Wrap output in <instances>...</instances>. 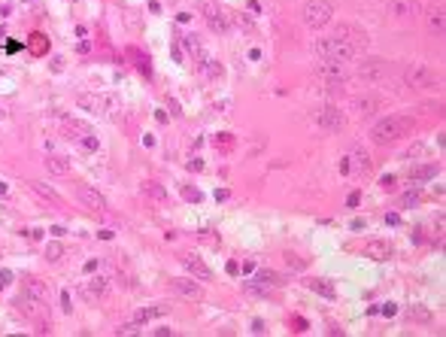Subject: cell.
Here are the masks:
<instances>
[{
	"label": "cell",
	"mask_w": 446,
	"mask_h": 337,
	"mask_svg": "<svg viewBox=\"0 0 446 337\" xmlns=\"http://www.w3.org/2000/svg\"><path fill=\"white\" fill-rule=\"evenodd\" d=\"M413 116H386L380 122H373L370 128V140H377V143H395V140L407 137L413 131Z\"/></svg>",
	"instance_id": "1"
},
{
	"label": "cell",
	"mask_w": 446,
	"mask_h": 337,
	"mask_svg": "<svg viewBox=\"0 0 446 337\" xmlns=\"http://www.w3.org/2000/svg\"><path fill=\"white\" fill-rule=\"evenodd\" d=\"M316 55L322 58V61H328V64H346V61H352L358 52H355L352 46H346L343 40H337V37H328V40H319L316 46Z\"/></svg>",
	"instance_id": "2"
},
{
	"label": "cell",
	"mask_w": 446,
	"mask_h": 337,
	"mask_svg": "<svg viewBox=\"0 0 446 337\" xmlns=\"http://www.w3.org/2000/svg\"><path fill=\"white\" fill-rule=\"evenodd\" d=\"M370 170V155L361 146H352L343 158H340V173L343 176H355V173H367Z\"/></svg>",
	"instance_id": "3"
},
{
	"label": "cell",
	"mask_w": 446,
	"mask_h": 337,
	"mask_svg": "<svg viewBox=\"0 0 446 337\" xmlns=\"http://www.w3.org/2000/svg\"><path fill=\"white\" fill-rule=\"evenodd\" d=\"M331 15H334V6L328 3V0H307V6H304V22L310 28H325L331 22Z\"/></svg>",
	"instance_id": "4"
},
{
	"label": "cell",
	"mask_w": 446,
	"mask_h": 337,
	"mask_svg": "<svg viewBox=\"0 0 446 337\" xmlns=\"http://www.w3.org/2000/svg\"><path fill=\"white\" fill-rule=\"evenodd\" d=\"M331 37H337V40H343L346 46H352L355 52H361V49H367V33L358 28V25H340Z\"/></svg>",
	"instance_id": "5"
},
{
	"label": "cell",
	"mask_w": 446,
	"mask_h": 337,
	"mask_svg": "<svg viewBox=\"0 0 446 337\" xmlns=\"http://www.w3.org/2000/svg\"><path fill=\"white\" fill-rule=\"evenodd\" d=\"M316 125L325 128V131H340L346 125V116L337 110V106H322V110H316Z\"/></svg>",
	"instance_id": "6"
},
{
	"label": "cell",
	"mask_w": 446,
	"mask_h": 337,
	"mask_svg": "<svg viewBox=\"0 0 446 337\" xmlns=\"http://www.w3.org/2000/svg\"><path fill=\"white\" fill-rule=\"evenodd\" d=\"M201 12H204V19H207V25H209L212 31H219V33L228 31V12H225L219 3H204Z\"/></svg>",
	"instance_id": "7"
},
{
	"label": "cell",
	"mask_w": 446,
	"mask_h": 337,
	"mask_svg": "<svg viewBox=\"0 0 446 337\" xmlns=\"http://www.w3.org/2000/svg\"><path fill=\"white\" fill-rule=\"evenodd\" d=\"M76 198H79V204H85L88 210H94V213L106 210V198L97 188H91V185H76Z\"/></svg>",
	"instance_id": "8"
},
{
	"label": "cell",
	"mask_w": 446,
	"mask_h": 337,
	"mask_svg": "<svg viewBox=\"0 0 446 337\" xmlns=\"http://www.w3.org/2000/svg\"><path fill=\"white\" fill-rule=\"evenodd\" d=\"M386 6H388V15H395L398 22H410V19H416V12H419L416 0H386Z\"/></svg>",
	"instance_id": "9"
},
{
	"label": "cell",
	"mask_w": 446,
	"mask_h": 337,
	"mask_svg": "<svg viewBox=\"0 0 446 337\" xmlns=\"http://www.w3.org/2000/svg\"><path fill=\"white\" fill-rule=\"evenodd\" d=\"M358 76H361V82H383L388 76V64L386 61H364Z\"/></svg>",
	"instance_id": "10"
},
{
	"label": "cell",
	"mask_w": 446,
	"mask_h": 337,
	"mask_svg": "<svg viewBox=\"0 0 446 337\" xmlns=\"http://www.w3.org/2000/svg\"><path fill=\"white\" fill-rule=\"evenodd\" d=\"M279 282H282V276H276V274H270V271H258L255 282H249V292H255V295H267V292H273Z\"/></svg>",
	"instance_id": "11"
},
{
	"label": "cell",
	"mask_w": 446,
	"mask_h": 337,
	"mask_svg": "<svg viewBox=\"0 0 446 337\" xmlns=\"http://www.w3.org/2000/svg\"><path fill=\"white\" fill-rule=\"evenodd\" d=\"M170 289L182 298H201V286L194 279H182V276H173L170 279Z\"/></svg>",
	"instance_id": "12"
},
{
	"label": "cell",
	"mask_w": 446,
	"mask_h": 337,
	"mask_svg": "<svg viewBox=\"0 0 446 337\" xmlns=\"http://www.w3.org/2000/svg\"><path fill=\"white\" fill-rule=\"evenodd\" d=\"M437 73L428 67H416V70H407V85H434Z\"/></svg>",
	"instance_id": "13"
},
{
	"label": "cell",
	"mask_w": 446,
	"mask_h": 337,
	"mask_svg": "<svg viewBox=\"0 0 446 337\" xmlns=\"http://www.w3.org/2000/svg\"><path fill=\"white\" fill-rule=\"evenodd\" d=\"M22 289H25V295L28 298H33V301H46V282L43 279H37V276H25L22 279Z\"/></svg>",
	"instance_id": "14"
},
{
	"label": "cell",
	"mask_w": 446,
	"mask_h": 337,
	"mask_svg": "<svg viewBox=\"0 0 446 337\" xmlns=\"http://www.w3.org/2000/svg\"><path fill=\"white\" fill-rule=\"evenodd\" d=\"M364 255H367V258H377V261H386V258L391 255V243H386V240H370V243L364 246Z\"/></svg>",
	"instance_id": "15"
},
{
	"label": "cell",
	"mask_w": 446,
	"mask_h": 337,
	"mask_svg": "<svg viewBox=\"0 0 446 337\" xmlns=\"http://www.w3.org/2000/svg\"><path fill=\"white\" fill-rule=\"evenodd\" d=\"M182 261H185V268H188V271H191V274H198V276H201V279H209V276H212V271H209V268H207V264H204V261H201V258H198V255H185V258H182Z\"/></svg>",
	"instance_id": "16"
},
{
	"label": "cell",
	"mask_w": 446,
	"mask_h": 337,
	"mask_svg": "<svg viewBox=\"0 0 446 337\" xmlns=\"http://www.w3.org/2000/svg\"><path fill=\"white\" fill-rule=\"evenodd\" d=\"M46 170L52 173V176H67V158H58V155H49L46 158Z\"/></svg>",
	"instance_id": "17"
},
{
	"label": "cell",
	"mask_w": 446,
	"mask_h": 337,
	"mask_svg": "<svg viewBox=\"0 0 446 337\" xmlns=\"http://www.w3.org/2000/svg\"><path fill=\"white\" fill-rule=\"evenodd\" d=\"M143 194H146L149 201H155V204H164L167 201V194H164V188L158 185V183H146L143 185Z\"/></svg>",
	"instance_id": "18"
},
{
	"label": "cell",
	"mask_w": 446,
	"mask_h": 337,
	"mask_svg": "<svg viewBox=\"0 0 446 337\" xmlns=\"http://www.w3.org/2000/svg\"><path fill=\"white\" fill-rule=\"evenodd\" d=\"M155 316H164V307H146V310H137L134 313V325H143V322H149V319Z\"/></svg>",
	"instance_id": "19"
},
{
	"label": "cell",
	"mask_w": 446,
	"mask_h": 337,
	"mask_svg": "<svg viewBox=\"0 0 446 337\" xmlns=\"http://www.w3.org/2000/svg\"><path fill=\"white\" fill-rule=\"evenodd\" d=\"M310 289H316L322 298H334V286L328 279H310Z\"/></svg>",
	"instance_id": "20"
},
{
	"label": "cell",
	"mask_w": 446,
	"mask_h": 337,
	"mask_svg": "<svg viewBox=\"0 0 446 337\" xmlns=\"http://www.w3.org/2000/svg\"><path fill=\"white\" fill-rule=\"evenodd\" d=\"M61 128H64V134H67V137H79V140L88 134V128H85V125H79V122H73V125H70V122H64Z\"/></svg>",
	"instance_id": "21"
},
{
	"label": "cell",
	"mask_w": 446,
	"mask_h": 337,
	"mask_svg": "<svg viewBox=\"0 0 446 337\" xmlns=\"http://www.w3.org/2000/svg\"><path fill=\"white\" fill-rule=\"evenodd\" d=\"M30 188H33V191H40V198H43V201H49V204H58L55 191H52V188H46L43 183H30Z\"/></svg>",
	"instance_id": "22"
},
{
	"label": "cell",
	"mask_w": 446,
	"mask_h": 337,
	"mask_svg": "<svg viewBox=\"0 0 446 337\" xmlns=\"http://www.w3.org/2000/svg\"><path fill=\"white\" fill-rule=\"evenodd\" d=\"M201 64H204V70H207V76H212V79H216V76H222V64H216V61H212V58H201Z\"/></svg>",
	"instance_id": "23"
},
{
	"label": "cell",
	"mask_w": 446,
	"mask_h": 337,
	"mask_svg": "<svg viewBox=\"0 0 446 337\" xmlns=\"http://www.w3.org/2000/svg\"><path fill=\"white\" fill-rule=\"evenodd\" d=\"M61 255H64V246H61V243H49V246H46V258H49V261H55V258H61Z\"/></svg>",
	"instance_id": "24"
},
{
	"label": "cell",
	"mask_w": 446,
	"mask_h": 337,
	"mask_svg": "<svg viewBox=\"0 0 446 337\" xmlns=\"http://www.w3.org/2000/svg\"><path fill=\"white\" fill-rule=\"evenodd\" d=\"M431 33H437V37H443V12L437 9L434 15H431Z\"/></svg>",
	"instance_id": "25"
},
{
	"label": "cell",
	"mask_w": 446,
	"mask_h": 337,
	"mask_svg": "<svg viewBox=\"0 0 446 337\" xmlns=\"http://www.w3.org/2000/svg\"><path fill=\"white\" fill-rule=\"evenodd\" d=\"M88 292H91L94 298H100V295H106V279H103V276H97V279L91 282V289H88Z\"/></svg>",
	"instance_id": "26"
},
{
	"label": "cell",
	"mask_w": 446,
	"mask_h": 337,
	"mask_svg": "<svg viewBox=\"0 0 446 337\" xmlns=\"http://www.w3.org/2000/svg\"><path fill=\"white\" fill-rule=\"evenodd\" d=\"M437 170H440V167H434V164L419 167V170H416V180H431V176H437Z\"/></svg>",
	"instance_id": "27"
},
{
	"label": "cell",
	"mask_w": 446,
	"mask_h": 337,
	"mask_svg": "<svg viewBox=\"0 0 446 337\" xmlns=\"http://www.w3.org/2000/svg\"><path fill=\"white\" fill-rule=\"evenodd\" d=\"M358 110H361L364 116H373V113L380 110V103H377V100H361V103H358Z\"/></svg>",
	"instance_id": "28"
},
{
	"label": "cell",
	"mask_w": 446,
	"mask_h": 337,
	"mask_svg": "<svg viewBox=\"0 0 446 337\" xmlns=\"http://www.w3.org/2000/svg\"><path fill=\"white\" fill-rule=\"evenodd\" d=\"M410 316H413L416 322H428V319H431V313H428L425 307H413V310H410Z\"/></svg>",
	"instance_id": "29"
},
{
	"label": "cell",
	"mask_w": 446,
	"mask_h": 337,
	"mask_svg": "<svg viewBox=\"0 0 446 337\" xmlns=\"http://www.w3.org/2000/svg\"><path fill=\"white\" fill-rule=\"evenodd\" d=\"M97 146H100V143H97V137H91V134H85V137H82V149H85V152H94Z\"/></svg>",
	"instance_id": "30"
},
{
	"label": "cell",
	"mask_w": 446,
	"mask_h": 337,
	"mask_svg": "<svg viewBox=\"0 0 446 337\" xmlns=\"http://www.w3.org/2000/svg\"><path fill=\"white\" fill-rule=\"evenodd\" d=\"M182 198L198 204V201H201V191H198V188H191V185H185V188H182Z\"/></svg>",
	"instance_id": "31"
},
{
	"label": "cell",
	"mask_w": 446,
	"mask_h": 337,
	"mask_svg": "<svg viewBox=\"0 0 446 337\" xmlns=\"http://www.w3.org/2000/svg\"><path fill=\"white\" fill-rule=\"evenodd\" d=\"M416 204H419V194L416 191H407V198L401 201V207H416Z\"/></svg>",
	"instance_id": "32"
},
{
	"label": "cell",
	"mask_w": 446,
	"mask_h": 337,
	"mask_svg": "<svg viewBox=\"0 0 446 337\" xmlns=\"http://www.w3.org/2000/svg\"><path fill=\"white\" fill-rule=\"evenodd\" d=\"M61 307H64V313L73 310V301H70V295H67V292H61Z\"/></svg>",
	"instance_id": "33"
},
{
	"label": "cell",
	"mask_w": 446,
	"mask_h": 337,
	"mask_svg": "<svg viewBox=\"0 0 446 337\" xmlns=\"http://www.w3.org/2000/svg\"><path fill=\"white\" fill-rule=\"evenodd\" d=\"M285 258H289V264H295V271H304V264H300V258H297V255H292V252H289Z\"/></svg>",
	"instance_id": "34"
},
{
	"label": "cell",
	"mask_w": 446,
	"mask_h": 337,
	"mask_svg": "<svg viewBox=\"0 0 446 337\" xmlns=\"http://www.w3.org/2000/svg\"><path fill=\"white\" fill-rule=\"evenodd\" d=\"M12 282V274L9 271H0V286H9Z\"/></svg>",
	"instance_id": "35"
},
{
	"label": "cell",
	"mask_w": 446,
	"mask_h": 337,
	"mask_svg": "<svg viewBox=\"0 0 446 337\" xmlns=\"http://www.w3.org/2000/svg\"><path fill=\"white\" fill-rule=\"evenodd\" d=\"M52 70H64V58H61V55L52 58Z\"/></svg>",
	"instance_id": "36"
},
{
	"label": "cell",
	"mask_w": 446,
	"mask_h": 337,
	"mask_svg": "<svg viewBox=\"0 0 446 337\" xmlns=\"http://www.w3.org/2000/svg\"><path fill=\"white\" fill-rule=\"evenodd\" d=\"M358 201H361V198H358V191H352L349 198H346V204H349V207H358Z\"/></svg>",
	"instance_id": "37"
},
{
	"label": "cell",
	"mask_w": 446,
	"mask_h": 337,
	"mask_svg": "<svg viewBox=\"0 0 446 337\" xmlns=\"http://www.w3.org/2000/svg\"><path fill=\"white\" fill-rule=\"evenodd\" d=\"M292 328H295V331H304V328H307V319H295Z\"/></svg>",
	"instance_id": "38"
},
{
	"label": "cell",
	"mask_w": 446,
	"mask_h": 337,
	"mask_svg": "<svg viewBox=\"0 0 446 337\" xmlns=\"http://www.w3.org/2000/svg\"><path fill=\"white\" fill-rule=\"evenodd\" d=\"M395 313H398L395 304H386V307H383V316H395Z\"/></svg>",
	"instance_id": "39"
},
{
	"label": "cell",
	"mask_w": 446,
	"mask_h": 337,
	"mask_svg": "<svg viewBox=\"0 0 446 337\" xmlns=\"http://www.w3.org/2000/svg\"><path fill=\"white\" fill-rule=\"evenodd\" d=\"M228 194H231L228 188H219V191H216V201H228Z\"/></svg>",
	"instance_id": "40"
},
{
	"label": "cell",
	"mask_w": 446,
	"mask_h": 337,
	"mask_svg": "<svg viewBox=\"0 0 446 337\" xmlns=\"http://www.w3.org/2000/svg\"><path fill=\"white\" fill-rule=\"evenodd\" d=\"M3 194H6V185H3V183H0V198H3Z\"/></svg>",
	"instance_id": "41"
}]
</instances>
